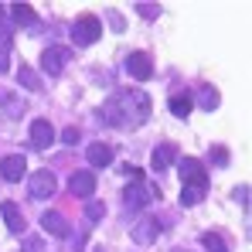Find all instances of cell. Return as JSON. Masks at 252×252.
<instances>
[{
  "label": "cell",
  "mask_w": 252,
  "mask_h": 252,
  "mask_svg": "<svg viewBox=\"0 0 252 252\" xmlns=\"http://www.w3.org/2000/svg\"><path fill=\"white\" fill-rule=\"evenodd\" d=\"M150 116V95L140 89H123L102 106V120L116 129H136Z\"/></svg>",
  "instance_id": "1"
},
{
  "label": "cell",
  "mask_w": 252,
  "mask_h": 252,
  "mask_svg": "<svg viewBox=\"0 0 252 252\" xmlns=\"http://www.w3.org/2000/svg\"><path fill=\"white\" fill-rule=\"evenodd\" d=\"M181 181H184V188H181V205H184V208H194V205L205 198V188H208V174L201 167V160L184 157V160H181Z\"/></svg>",
  "instance_id": "2"
},
{
  "label": "cell",
  "mask_w": 252,
  "mask_h": 252,
  "mask_svg": "<svg viewBox=\"0 0 252 252\" xmlns=\"http://www.w3.org/2000/svg\"><path fill=\"white\" fill-rule=\"evenodd\" d=\"M154 198H157V188H154V184H147L143 177H133V184L123 191L126 208H147Z\"/></svg>",
  "instance_id": "3"
},
{
  "label": "cell",
  "mask_w": 252,
  "mask_h": 252,
  "mask_svg": "<svg viewBox=\"0 0 252 252\" xmlns=\"http://www.w3.org/2000/svg\"><path fill=\"white\" fill-rule=\"evenodd\" d=\"M72 38H75V44H95L102 38V21L92 17V14H82V17L72 24Z\"/></svg>",
  "instance_id": "4"
},
{
  "label": "cell",
  "mask_w": 252,
  "mask_h": 252,
  "mask_svg": "<svg viewBox=\"0 0 252 252\" xmlns=\"http://www.w3.org/2000/svg\"><path fill=\"white\" fill-rule=\"evenodd\" d=\"M129 235H133L136 246H154L160 239V221L157 218H140V221L129 225Z\"/></svg>",
  "instance_id": "5"
},
{
  "label": "cell",
  "mask_w": 252,
  "mask_h": 252,
  "mask_svg": "<svg viewBox=\"0 0 252 252\" xmlns=\"http://www.w3.org/2000/svg\"><path fill=\"white\" fill-rule=\"evenodd\" d=\"M31 198L34 201H44V198H55V191H58V181H55V174L51 170H38V174H31Z\"/></svg>",
  "instance_id": "6"
},
{
  "label": "cell",
  "mask_w": 252,
  "mask_h": 252,
  "mask_svg": "<svg viewBox=\"0 0 252 252\" xmlns=\"http://www.w3.org/2000/svg\"><path fill=\"white\" fill-rule=\"evenodd\" d=\"M68 62H72V51H68V48H58V44H55V48H48V51L41 55L44 75H62Z\"/></svg>",
  "instance_id": "7"
},
{
  "label": "cell",
  "mask_w": 252,
  "mask_h": 252,
  "mask_svg": "<svg viewBox=\"0 0 252 252\" xmlns=\"http://www.w3.org/2000/svg\"><path fill=\"white\" fill-rule=\"evenodd\" d=\"M126 72L136 79V82H147L150 75H154V65H150V55L147 51H133L129 58H126Z\"/></svg>",
  "instance_id": "8"
},
{
  "label": "cell",
  "mask_w": 252,
  "mask_h": 252,
  "mask_svg": "<svg viewBox=\"0 0 252 252\" xmlns=\"http://www.w3.org/2000/svg\"><path fill=\"white\" fill-rule=\"evenodd\" d=\"M68 191H72V198H92V191H95V174H92V170H75L72 181H68Z\"/></svg>",
  "instance_id": "9"
},
{
  "label": "cell",
  "mask_w": 252,
  "mask_h": 252,
  "mask_svg": "<svg viewBox=\"0 0 252 252\" xmlns=\"http://www.w3.org/2000/svg\"><path fill=\"white\" fill-rule=\"evenodd\" d=\"M24 170H28V164H24V157H21V154H7V157L0 160V177H3V181H10V184H14V181H21V177H24Z\"/></svg>",
  "instance_id": "10"
},
{
  "label": "cell",
  "mask_w": 252,
  "mask_h": 252,
  "mask_svg": "<svg viewBox=\"0 0 252 252\" xmlns=\"http://www.w3.org/2000/svg\"><path fill=\"white\" fill-rule=\"evenodd\" d=\"M51 143H55L51 123H48V120H34V123H31V147H34V150H44V147H51Z\"/></svg>",
  "instance_id": "11"
},
{
  "label": "cell",
  "mask_w": 252,
  "mask_h": 252,
  "mask_svg": "<svg viewBox=\"0 0 252 252\" xmlns=\"http://www.w3.org/2000/svg\"><path fill=\"white\" fill-rule=\"evenodd\" d=\"M41 228L48 232V235H58V239L68 235V221H65L62 211H44V215H41Z\"/></svg>",
  "instance_id": "12"
},
{
  "label": "cell",
  "mask_w": 252,
  "mask_h": 252,
  "mask_svg": "<svg viewBox=\"0 0 252 252\" xmlns=\"http://www.w3.org/2000/svg\"><path fill=\"white\" fill-rule=\"evenodd\" d=\"M174 160H177V147H174V143H160V147L154 150V157H150V167L154 170H167Z\"/></svg>",
  "instance_id": "13"
},
{
  "label": "cell",
  "mask_w": 252,
  "mask_h": 252,
  "mask_svg": "<svg viewBox=\"0 0 252 252\" xmlns=\"http://www.w3.org/2000/svg\"><path fill=\"white\" fill-rule=\"evenodd\" d=\"M0 215H3V221H7V228L17 235V232H24V215H21V208L14 205V201H3L0 205Z\"/></svg>",
  "instance_id": "14"
},
{
  "label": "cell",
  "mask_w": 252,
  "mask_h": 252,
  "mask_svg": "<svg viewBox=\"0 0 252 252\" xmlns=\"http://www.w3.org/2000/svg\"><path fill=\"white\" fill-rule=\"evenodd\" d=\"M85 157H89L92 167H109V164H113V147H106V143H92V147L85 150Z\"/></svg>",
  "instance_id": "15"
},
{
  "label": "cell",
  "mask_w": 252,
  "mask_h": 252,
  "mask_svg": "<svg viewBox=\"0 0 252 252\" xmlns=\"http://www.w3.org/2000/svg\"><path fill=\"white\" fill-rule=\"evenodd\" d=\"M191 106H194V99H191L188 92H174V95L167 99V109L174 113V116H181V120L191 113Z\"/></svg>",
  "instance_id": "16"
},
{
  "label": "cell",
  "mask_w": 252,
  "mask_h": 252,
  "mask_svg": "<svg viewBox=\"0 0 252 252\" xmlns=\"http://www.w3.org/2000/svg\"><path fill=\"white\" fill-rule=\"evenodd\" d=\"M10 17H14V24H21V28H28V24H34V21H38L31 3H14V7H10Z\"/></svg>",
  "instance_id": "17"
},
{
  "label": "cell",
  "mask_w": 252,
  "mask_h": 252,
  "mask_svg": "<svg viewBox=\"0 0 252 252\" xmlns=\"http://www.w3.org/2000/svg\"><path fill=\"white\" fill-rule=\"evenodd\" d=\"M194 99H198V106H201V109H208V113H211V109H218V102H221V99H218V92H215L211 85H201Z\"/></svg>",
  "instance_id": "18"
},
{
  "label": "cell",
  "mask_w": 252,
  "mask_h": 252,
  "mask_svg": "<svg viewBox=\"0 0 252 252\" xmlns=\"http://www.w3.org/2000/svg\"><path fill=\"white\" fill-rule=\"evenodd\" d=\"M10 41H14V38H10V31H7V28H0V75L10 68Z\"/></svg>",
  "instance_id": "19"
},
{
  "label": "cell",
  "mask_w": 252,
  "mask_h": 252,
  "mask_svg": "<svg viewBox=\"0 0 252 252\" xmlns=\"http://www.w3.org/2000/svg\"><path fill=\"white\" fill-rule=\"evenodd\" d=\"M201 246H205V252H228L225 239H221L218 232H205V235H201Z\"/></svg>",
  "instance_id": "20"
},
{
  "label": "cell",
  "mask_w": 252,
  "mask_h": 252,
  "mask_svg": "<svg viewBox=\"0 0 252 252\" xmlns=\"http://www.w3.org/2000/svg\"><path fill=\"white\" fill-rule=\"evenodd\" d=\"M17 82L24 85V89H34V92L41 89V79H38V72H34V68H28V65H21V72H17Z\"/></svg>",
  "instance_id": "21"
},
{
  "label": "cell",
  "mask_w": 252,
  "mask_h": 252,
  "mask_svg": "<svg viewBox=\"0 0 252 252\" xmlns=\"http://www.w3.org/2000/svg\"><path fill=\"white\" fill-rule=\"evenodd\" d=\"M136 14L147 17V21H154V17L160 14V7H157V3H136Z\"/></svg>",
  "instance_id": "22"
},
{
  "label": "cell",
  "mask_w": 252,
  "mask_h": 252,
  "mask_svg": "<svg viewBox=\"0 0 252 252\" xmlns=\"http://www.w3.org/2000/svg\"><path fill=\"white\" fill-rule=\"evenodd\" d=\"M85 215L95 221V218H102V215H106V205H99V201H89V205H85Z\"/></svg>",
  "instance_id": "23"
},
{
  "label": "cell",
  "mask_w": 252,
  "mask_h": 252,
  "mask_svg": "<svg viewBox=\"0 0 252 252\" xmlns=\"http://www.w3.org/2000/svg\"><path fill=\"white\" fill-rule=\"evenodd\" d=\"M235 201H239L242 208H249V184H242V188H235Z\"/></svg>",
  "instance_id": "24"
},
{
  "label": "cell",
  "mask_w": 252,
  "mask_h": 252,
  "mask_svg": "<svg viewBox=\"0 0 252 252\" xmlns=\"http://www.w3.org/2000/svg\"><path fill=\"white\" fill-rule=\"evenodd\" d=\"M62 140H65V143H72V147H75V143H79V129H75V126H68V129H65V133H62Z\"/></svg>",
  "instance_id": "25"
},
{
  "label": "cell",
  "mask_w": 252,
  "mask_h": 252,
  "mask_svg": "<svg viewBox=\"0 0 252 252\" xmlns=\"http://www.w3.org/2000/svg\"><path fill=\"white\" fill-rule=\"evenodd\" d=\"M215 164H228V150L218 147V150H215Z\"/></svg>",
  "instance_id": "26"
},
{
  "label": "cell",
  "mask_w": 252,
  "mask_h": 252,
  "mask_svg": "<svg viewBox=\"0 0 252 252\" xmlns=\"http://www.w3.org/2000/svg\"><path fill=\"white\" fill-rule=\"evenodd\" d=\"M174 252H188V249H174Z\"/></svg>",
  "instance_id": "27"
}]
</instances>
